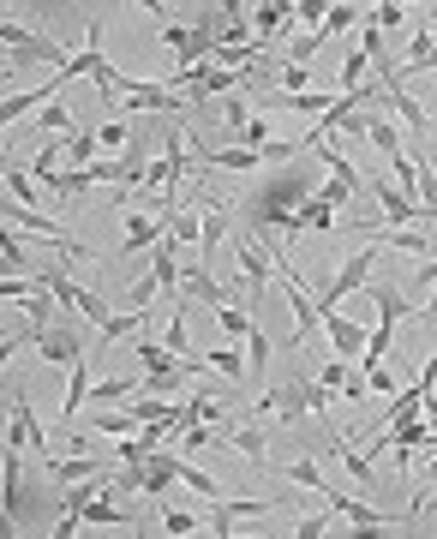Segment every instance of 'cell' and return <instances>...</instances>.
Instances as JSON below:
<instances>
[{
	"instance_id": "cell-26",
	"label": "cell",
	"mask_w": 437,
	"mask_h": 539,
	"mask_svg": "<svg viewBox=\"0 0 437 539\" xmlns=\"http://www.w3.org/2000/svg\"><path fill=\"white\" fill-rule=\"evenodd\" d=\"M138 330H144V312H114V318L96 330V342H102V348H108V342H132Z\"/></svg>"
},
{
	"instance_id": "cell-6",
	"label": "cell",
	"mask_w": 437,
	"mask_h": 539,
	"mask_svg": "<svg viewBox=\"0 0 437 539\" xmlns=\"http://www.w3.org/2000/svg\"><path fill=\"white\" fill-rule=\"evenodd\" d=\"M36 276H42V288H48L54 300H66V306H78V312H84V318H90L96 330H102V324L114 318V312H108V300H102V294H90V288H78V282H72L66 270H36Z\"/></svg>"
},
{
	"instance_id": "cell-10",
	"label": "cell",
	"mask_w": 437,
	"mask_h": 539,
	"mask_svg": "<svg viewBox=\"0 0 437 539\" xmlns=\"http://www.w3.org/2000/svg\"><path fill=\"white\" fill-rule=\"evenodd\" d=\"M120 468H108L102 456H54L48 462V486L66 492V486H84V480H114Z\"/></svg>"
},
{
	"instance_id": "cell-42",
	"label": "cell",
	"mask_w": 437,
	"mask_h": 539,
	"mask_svg": "<svg viewBox=\"0 0 437 539\" xmlns=\"http://www.w3.org/2000/svg\"><path fill=\"white\" fill-rule=\"evenodd\" d=\"M246 348H252V372L264 378V366H270V354H276V342H270L264 330H252V336H246Z\"/></svg>"
},
{
	"instance_id": "cell-8",
	"label": "cell",
	"mask_w": 437,
	"mask_h": 539,
	"mask_svg": "<svg viewBox=\"0 0 437 539\" xmlns=\"http://www.w3.org/2000/svg\"><path fill=\"white\" fill-rule=\"evenodd\" d=\"M168 240V216H156V210H126V234H120V252L126 258H144V252H156Z\"/></svg>"
},
{
	"instance_id": "cell-54",
	"label": "cell",
	"mask_w": 437,
	"mask_h": 539,
	"mask_svg": "<svg viewBox=\"0 0 437 539\" xmlns=\"http://www.w3.org/2000/svg\"><path fill=\"white\" fill-rule=\"evenodd\" d=\"M228 539H264V534H240V528H234V534H228Z\"/></svg>"
},
{
	"instance_id": "cell-50",
	"label": "cell",
	"mask_w": 437,
	"mask_h": 539,
	"mask_svg": "<svg viewBox=\"0 0 437 539\" xmlns=\"http://www.w3.org/2000/svg\"><path fill=\"white\" fill-rule=\"evenodd\" d=\"M372 396H402V390H396V378H390V372H384V366H378V372H372Z\"/></svg>"
},
{
	"instance_id": "cell-47",
	"label": "cell",
	"mask_w": 437,
	"mask_h": 539,
	"mask_svg": "<svg viewBox=\"0 0 437 539\" xmlns=\"http://www.w3.org/2000/svg\"><path fill=\"white\" fill-rule=\"evenodd\" d=\"M78 528H84L78 510H60V516H54V539H78Z\"/></svg>"
},
{
	"instance_id": "cell-51",
	"label": "cell",
	"mask_w": 437,
	"mask_h": 539,
	"mask_svg": "<svg viewBox=\"0 0 437 539\" xmlns=\"http://www.w3.org/2000/svg\"><path fill=\"white\" fill-rule=\"evenodd\" d=\"M18 348H30V336H6V342H0V366H6V360H12Z\"/></svg>"
},
{
	"instance_id": "cell-49",
	"label": "cell",
	"mask_w": 437,
	"mask_h": 539,
	"mask_svg": "<svg viewBox=\"0 0 437 539\" xmlns=\"http://www.w3.org/2000/svg\"><path fill=\"white\" fill-rule=\"evenodd\" d=\"M6 276H36V264H30V258H6V252H0V282H6Z\"/></svg>"
},
{
	"instance_id": "cell-35",
	"label": "cell",
	"mask_w": 437,
	"mask_h": 539,
	"mask_svg": "<svg viewBox=\"0 0 437 539\" xmlns=\"http://www.w3.org/2000/svg\"><path fill=\"white\" fill-rule=\"evenodd\" d=\"M180 486H186V492H198V498H222V492H228L222 480H210V474H204V468H192V462H180Z\"/></svg>"
},
{
	"instance_id": "cell-25",
	"label": "cell",
	"mask_w": 437,
	"mask_h": 539,
	"mask_svg": "<svg viewBox=\"0 0 437 539\" xmlns=\"http://www.w3.org/2000/svg\"><path fill=\"white\" fill-rule=\"evenodd\" d=\"M216 324H222V336H228V342H246V336L258 330V318H252V312H240L234 300H228V306H216Z\"/></svg>"
},
{
	"instance_id": "cell-33",
	"label": "cell",
	"mask_w": 437,
	"mask_h": 539,
	"mask_svg": "<svg viewBox=\"0 0 437 539\" xmlns=\"http://www.w3.org/2000/svg\"><path fill=\"white\" fill-rule=\"evenodd\" d=\"M372 240H384L396 252H426V234L420 228H372Z\"/></svg>"
},
{
	"instance_id": "cell-14",
	"label": "cell",
	"mask_w": 437,
	"mask_h": 539,
	"mask_svg": "<svg viewBox=\"0 0 437 539\" xmlns=\"http://www.w3.org/2000/svg\"><path fill=\"white\" fill-rule=\"evenodd\" d=\"M54 96H60V84H54V78H42V84H30V90L0 96V138H6V126H12V120H24L30 108H42V102H54Z\"/></svg>"
},
{
	"instance_id": "cell-4",
	"label": "cell",
	"mask_w": 437,
	"mask_h": 539,
	"mask_svg": "<svg viewBox=\"0 0 437 539\" xmlns=\"http://www.w3.org/2000/svg\"><path fill=\"white\" fill-rule=\"evenodd\" d=\"M168 486H180V456H168V450H156L150 462L120 468V474H114V492H144V498H162Z\"/></svg>"
},
{
	"instance_id": "cell-24",
	"label": "cell",
	"mask_w": 437,
	"mask_h": 539,
	"mask_svg": "<svg viewBox=\"0 0 437 539\" xmlns=\"http://www.w3.org/2000/svg\"><path fill=\"white\" fill-rule=\"evenodd\" d=\"M138 432V420L126 414V408H102L96 420H90V438H132Z\"/></svg>"
},
{
	"instance_id": "cell-20",
	"label": "cell",
	"mask_w": 437,
	"mask_h": 539,
	"mask_svg": "<svg viewBox=\"0 0 437 539\" xmlns=\"http://www.w3.org/2000/svg\"><path fill=\"white\" fill-rule=\"evenodd\" d=\"M90 360H78V366H66V402H60V420H78V408L90 402Z\"/></svg>"
},
{
	"instance_id": "cell-11",
	"label": "cell",
	"mask_w": 437,
	"mask_h": 539,
	"mask_svg": "<svg viewBox=\"0 0 437 539\" xmlns=\"http://www.w3.org/2000/svg\"><path fill=\"white\" fill-rule=\"evenodd\" d=\"M270 510H282L276 498H216V510H210V534L228 539L240 522H252V516H270Z\"/></svg>"
},
{
	"instance_id": "cell-30",
	"label": "cell",
	"mask_w": 437,
	"mask_h": 539,
	"mask_svg": "<svg viewBox=\"0 0 437 539\" xmlns=\"http://www.w3.org/2000/svg\"><path fill=\"white\" fill-rule=\"evenodd\" d=\"M198 366H216V372H222V378H234V384L246 378V360H240L234 348H204V354H198Z\"/></svg>"
},
{
	"instance_id": "cell-17",
	"label": "cell",
	"mask_w": 437,
	"mask_h": 539,
	"mask_svg": "<svg viewBox=\"0 0 437 539\" xmlns=\"http://www.w3.org/2000/svg\"><path fill=\"white\" fill-rule=\"evenodd\" d=\"M180 294H186V300H204V306H228V294L216 288V276H210L204 264H186V270H180Z\"/></svg>"
},
{
	"instance_id": "cell-53",
	"label": "cell",
	"mask_w": 437,
	"mask_h": 539,
	"mask_svg": "<svg viewBox=\"0 0 437 539\" xmlns=\"http://www.w3.org/2000/svg\"><path fill=\"white\" fill-rule=\"evenodd\" d=\"M420 312H426V318H437V300H426V306H420Z\"/></svg>"
},
{
	"instance_id": "cell-9",
	"label": "cell",
	"mask_w": 437,
	"mask_h": 539,
	"mask_svg": "<svg viewBox=\"0 0 437 539\" xmlns=\"http://www.w3.org/2000/svg\"><path fill=\"white\" fill-rule=\"evenodd\" d=\"M372 264H378V246H360L330 282H324V294H318V306H330V300H348V294H360L366 282H372Z\"/></svg>"
},
{
	"instance_id": "cell-22",
	"label": "cell",
	"mask_w": 437,
	"mask_h": 539,
	"mask_svg": "<svg viewBox=\"0 0 437 539\" xmlns=\"http://www.w3.org/2000/svg\"><path fill=\"white\" fill-rule=\"evenodd\" d=\"M372 300H378V324H390V330H396L402 318H414V312H420V306H414V300H402L396 288H372Z\"/></svg>"
},
{
	"instance_id": "cell-23",
	"label": "cell",
	"mask_w": 437,
	"mask_h": 539,
	"mask_svg": "<svg viewBox=\"0 0 437 539\" xmlns=\"http://www.w3.org/2000/svg\"><path fill=\"white\" fill-rule=\"evenodd\" d=\"M186 384H192V366H180V372H144V390H138V396H162V402H168V396H180Z\"/></svg>"
},
{
	"instance_id": "cell-43",
	"label": "cell",
	"mask_w": 437,
	"mask_h": 539,
	"mask_svg": "<svg viewBox=\"0 0 437 539\" xmlns=\"http://www.w3.org/2000/svg\"><path fill=\"white\" fill-rule=\"evenodd\" d=\"M162 528H168V539H192V534H198V516H186V510H168V516H162Z\"/></svg>"
},
{
	"instance_id": "cell-12",
	"label": "cell",
	"mask_w": 437,
	"mask_h": 539,
	"mask_svg": "<svg viewBox=\"0 0 437 539\" xmlns=\"http://www.w3.org/2000/svg\"><path fill=\"white\" fill-rule=\"evenodd\" d=\"M36 354L48 360V366H78L84 360V336H78V324H48L42 336H36Z\"/></svg>"
},
{
	"instance_id": "cell-18",
	"label": "cell",
	"mask_w": 437,
	"mask_h": 539,
	"mask_svg": "<svg viewBox=\"0 0 437 539\" xmlns=\"http://www.w3.org/2000/svg\"><path fill=\"white\" fill-rule=\"evenodd\" d=\"M378 108H396V120H402V126H414V132H426V126H432V114H426V108H420L402 84H390V90L378 96Z\"/></svg>"
},
{
	"instance_id": "cell-29",
	"label": "cell",
	"mask_w": 437,
	"mask_h": 539,
	"mask_svg": "<svg viewBox=\"0 0 437 539\" xmlns=\"http://www.w3.org/2000/svg\"><path fill=\"white\" fill-rule=\"evenodd\" d=\"M168 240H174V246H192V240H204V210H180V216L168 222Z\"/></svg>"
},
{
	"instance_id": "cell-40",
	"label": "cell",
	"mask_w": 437,
	"mask_h": 539,
	"mask_svg": "<svg viewBox=\"0 0 437 539\" xmlns=\"http://www.w3.org/2000/svg\"><path fill=\"white\" fill-rule=\"evenodd\" d=\"M324 18H330V6H324V0H294V24H306V36H312V30H324Z\"/></svg>"
},
{
	"instance_id": "cell-27",
	"label": "cell",
	"mask_w": 437,
	"mask_h": 539,
	"mask_svg": "<svg viewBox=\"0 0 437 539\" xmlns=\"http://www.w3.org/2000/svg\"><path fill=\"white\" fill-rule=\"evenodd\" d=\"M330 450L342 456V468H348V474H354V480H360L366 492H378V474H372V462H366L360 450H348V438H330Z\"/></svg>"
},
{
	"instance_id": "cell-55",
	"label": "cell",
	"mask_w": 437,
	"mask_h": 539,
	"mask_svg": "<svg viewBox=\"0 0 437 539\" xmlns=\"http://www.w3.org/2000/svg\"><path fill=\"white\" fill-rule=\"evenodd\" d=\"M0 480H6V468H0Z\"/></svg>"
},
{
	"instance_id": "cell-1",
	"label": "cell",
	"mask_w": 437,
	"mask_h": 539,
	"mask_svg": "<svg viewBox=\"0 0 437 539\" xmlns=\"http://www.w3.org/2000/svg\"><path fill=\"white\" fill-rule=\"evenodd\" d=\"M318 186H312V174L300 168V162H288V168H276L252 198H246V228L252 234H270V258H276V270H294L288 264V252H282V240H288V222H294V210L312 198Z\"/></svg>"
},
{
	"instance_id": "cell-46",
	"label": "cell",
	"mask_w": 437,
	"mask_h": 539,
	"mask_svg": "<svg viewBox=\"0 0 437 539\" xmlns=\"http://www.w3.org/2000/svg\"><path fill=\"white\" fill-rule=\"evenodd\" d=\"M282 84H288V96H306V90H312V72L288 60V66H282Z\"/></svg>"
},
{
	"instance_id": "cell-34",
	"label": "cell",
	"mask_w": 437,
	"mask_h": 539,
	"mask_svg": "<svg viewBox=\"0 0 437 539\" xmlns=\"http://www.w3.org/2000/svg\"><path fill=\"white\" fill-rule=\"evenodd\" d=\"M222 414H228L222 396H204V390H198V396L186 402V426H210V420H222Z\"/></svg>"
},
{
	"instance_id": "cell-2",
	"label": "cell",
	"mask_w": 437,
	"mask_h": 539,
	"mask_svg": "<svg viewBox=\"0 0 437 539\" xmlns=\"http://www.w3.org/2000/svg\"><path fill=\"white\" fill-rule=\"evenodd\" d=\"M0 468H6V480H0V516H6V522H18V528H42V522H54V510H60V504L24 480L18 450H6V456H0Z\"/></svg>"
},
{
	"instance_id": "cell-32",
	"label": "cell",
	"mask_w": 437,
	"mask_h": 539,
	"mask_svg": "<svg viewBox=\"0 0 437 539\" xmlns=\"http://www.w3.org/2000/svg\"><path fill=\"white\" fill-rule=\"evenodd\" d=\"M222 126H228V138H234V144L246 138V126H252V108H246V96H228V102H222Z\"/></svg>"
},
{
	"instance_id": "cell-41",
	"label": "cell",
	"mask_w": 437,
	"mask_h": 539,
	"mask_svg": "<svg viewBox=\"0 0 437 539\" xmlns=\"http://www.w3.org/2000/svg\"><path fill=\"white\" fill-rule=\"evenodd\" d=\"M96 144H102V150H126V144H132V126H126V120H102V126H96Z\"/></svg>"
},
{
	"instance_id": "cell-7",
	"label": "cell",
	"mask_w": 437,
	"mask_h": 539,
	"mask_svg": "<svg viewBox=\"0 0 437 539\" xmlns=\"http://www.w3.org/2000/svg\"><path fill=\"white\" fill-rule=\"evenodd\" d=\"M30 390H12V426H6V450H36V456H60L54 444H48V432L36 426V414H30V402H24Z\"/></svg>"
},
{
	"instance_id": "cell-37",
	"label": "cell",
	"mask_w": 437,
	"mask_h": 539,
	"mask_svg": "<svg viewBox=\"0 0 437 539\" xmlns=\"http://www.w3.org/2000/svg\"><path fill=\"white\" fill-rule=\"evenodd\" d=\"M222 450H240V456L264 462V432H258V426H240V432H228V444H222Z\"/></svg>"
},
{
	"instance_id": "cell-44",
	"label": "cell",
	"mask_w": 437,
	"mask_h": 539,
	"mask_svg": "<svg viewBox=\"0 0 437 539\" xmlns=\"http://www.w3.org/2000/svg\"><path fill=\"white\" fill-rule=\"evenodd\" d=\"M330 522H336L330 510H324V516H300V522H294V539H324L330 534Z\"/></svg>"
},
{
	"instance_id": "cell-21",
	"label": "cell",
	"mask_w": 437,
	"mask_h": 539,
	"mask_svg": "<svg viewBox=\"0 0 437 539\" xmlns=\"http://www.w3.org/2000/svg\"><path fill=\"white\" fill-rule=\"evenodd\" d=\"M252 30H258V36L294 30V6H288V0H264V6H252Z\"/></svg>"
},
{
	"instance_id": "cell-3",
	"label": "cell",
	"mask_w": 437,
	"mask_h": 539,
	"mask_svg": "<svg viewBox=\"0 0 437 539\" xmlns=\"http://www.w3.org/2000/svg\"><path fill=\"white\" fill-rule=\"evenodd\" d=\"M234 264H240V282H246V312L258 318V306L270 294V276H276V258H270V246H258L252 234H240L234 240Z\"/></svg>"
},
{
	"instance_id": "cell-45",
	"label": "cell",
	"mask_w": 437,
	"mask_h": 539,
	"mask_svg": "<svg viewBox=\"0 0 437 539\" xmlns=\"http://www.w3.org/2000/svg\"><path fill=\"white\" fill-rule=\"evenodd\" d=\"M36 126H42L48 138H54V132H72V114H66V108H36Z\"/></svg>"
},
{
	"instance_id": "cell-48",
	"label": "cell",
	"mask_w": 437,
	"mask_h": 539,
	"mask_svg": "<svg viewBox=\"0 0 437 539\" xmlns=\"http://www.w3.org/2000/svg\"><path fill=\"white\" fill-rule=\"evenodd\" d=\"M318 384H324V390H330V396H336V390H342V384H348V366H342V360H330V366H324V372H318Z\"/></svg>"
},
{
	"instance_id": "cell-38",
	"label": "cell",
	"mask_w": 437,
	"mask_h": 539,
	"mask_svg": "<svg viewBox=\"0 0 437 539\" xmlns=\"http://www.w3.org/2000/svg\"><path fill=\"white\" fill-rule=\"evenodd\" d=\"M360 18H366V6H348V0H342V6H330V18H324V36H342V30H354Z\"/></svg>"
},
{
	"instance_id": "cell-13",
	"label": "cell",
	"mask_w": 437,
	"mask_h": 539,
	"mask_svg": "<svg viewBox=\"0 0 437 539\" xmlns=\"http://www.w3.org/2000/svg\"><path fill=\"white\" fill-rule=\"evenodd\" d=\"M324 336H330V348H336L342 360H360V354H366V342H372V336H366L348 312H336V306L324 312Z\"/></svg>"
},
{
	"instance_id": "cell-16",
	"label": "cell",
	"mask_w": 437,
	"mask_h": 539,
	"mask_svg": "<svg viewBox=\"0 0 437 539\" xmlns=\"http://www.w3.org/2000/svg\"><path fill=\"white\" fill-rule=\"evenodd\" d=\"M84 528H138V522H132V516L114 504V480H108V486H102V492L84 504Z\"/></svg>"
},
{
	"instance_id": "cell-36",
	"label": "cell",
	"mask_w": 437,
	"mask_h": 539,
	"mask_svg": "<svg viewBox=\"0 0 437 539\" xmlns=\"http://www.w3.org/2000/svg\"><path fill=\"white\" fill-rule=\"evenodd\" d=\"M174 444H180V450H192V456H198V450H222V444H228V438H216V432H210V426H180V438H174Z\"/></svg>"
},
{
	"instance_id": "cell-31",
	"label": "cell",
	"mask_w": 437,
	"mask_h": 539,
	"mask_svg": "<svg viewBox=\"0 0 437 539\" xmlns=\"http://www.w3.org/2000/svg\"><path fill=\"white\" fill-rule=\"evenodd\" d=\"M282 474H288L294 486H306V492H324V498H330V480L318 474V462H306V456H300V462H282Z\"/></svg>"
},
{
	"instance_id": "cell-15",
	"label": "cell",
	"mask_w": 437,
	"mask_h": 539,
	"mask_svg": "<svg viewBox=\"0 0 437 539\" xmlns=\"http://www.w3.org/2000/svg\"><path fill=\"white\" fill-rule=\"evenodd\" d=\"M336 228V204H324L318 192L294 210V222H288V240H300V234H330Z\"/></svg>"
},
{
	"instance_id": "cell-5",
	"label": "cell",
	"mask_w": 437,
	"mask_h": 539,
	"mask_svg": "<svg viewBox=\"0 0 437 539\" xmlns=\"http://www.w3.org/2000/svg\"><path fill=\"white\" fill-rule=\"evenodd\" d=\"M0 222H6V228H30V234H42V240H54V252H66V258H90V246H84V240H72L54 216H36V210H24V204H0Z\"/></svg>"
},
{
	"instance_id": "cell-52",
	"label": "cell",
	"mask_w": 437,
	"mask_h": 539,
	"mask_svg": "<svg viewBox=\"0 0 437 539\" xmlns=\"http://www.w3.org/2000/svg\"><path fill=\"white\" fill-rule=\"evenodd\" d=\"M414 288H437V258H432V264H420V276H414Z\"/></svg>"
},
{
	"instance_id": "cell-28",
	"label": "cell",
	"mask_w": 437,
	"mask_h": 539,
	"mask_svg": "<svg viewBox=\"0 0 437 539\" xmlns=\"http://www.w3.org/2000/svg\"><path fill=\"white\" fill-rule=\"evenodd\" d=\"M408 12H414V6H402V0H378V6H366V24H378V30H402Z\"/></svg>"
},
{
	"instance_id": "cell-19",
	"label": "cell",
	"mask_w": 437,
	"mask_h": 539,
	"mask_svg": "<svg viewBox=\"0 0 437 539\" xmlns=\"http://www.w3.org/2000/svg\"><path fill=\"white\" fill-rule=\"evenodd\" d=\"M366 138H372L390 162H396V156H408V150H402V120H396V114H366Z\"/></svg>"
},
{
	"instance_id": "cell-39",
	"label": "cell",
	"mask_w": 437,
	"mask_h": 539,
	"mask_svg": "<svg viewBox=\"0 0 437 539\" xmlns=\"http://www.w3.org/2000/svg\"><path fill=\"white\" fill-rule=\"evenodd\" d=\"M138 390H144V384H138V378H102V384H96V390H90V396H102V402H132V396H138Z\"/></svg>"
}]
</instances>
